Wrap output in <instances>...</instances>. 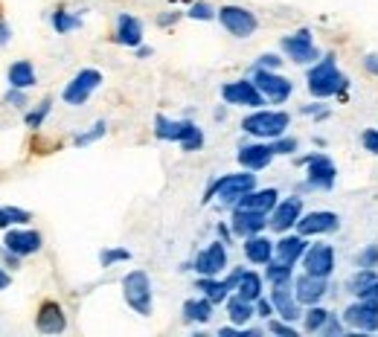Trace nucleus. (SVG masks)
Segmentation results:
<instances>
[{"instance_id": "4c0bfd02", "label": "nucleus", "mask_w": 378, "mask_h": 337, "mask_svg": "<svg viewBox=\"0 0 378 337\" xmlns=\"http://www.w3.org/2000/svg\"><path fill=\"white\" fill-rule=\"evenodd\" d=\"M47 114H50V99H44L36 110H32V114H26V125L29 128H41V122H44Z\"/></svg>"}, {"instance_id": "4468645a", "label": "nucleus", "mask_w": 378, "mask_h": 337, "mask_svg": "<svg viewBox=\"0 0 378 337\" xmlns=\"http://www.w3.org/2000/svg\"><path fill=\"white\" fill-rule=\"evenodd\" d=\"M271 302H274L276 314L283 317V320H288V323H294L297 317H303V311H300V299L291 294V282H276L274 291H271Z\"/></svg>"}, {"instance_id": "7c9ffc66", "label": "nucleus", "mask_w": 378, "mask_h": 337, "mask_svg": "<svg viewBox=\"0 0 378 337\" xmlns=\"http://www.w3.org/2000/svg\"><path fill=\"white\" fill-rule=\"evenodd\" d=\"M227 314H230V320H233L236 326H244L248 320L253 317V302H248V299H242L239 294L227 302Z\"/></svg>"}, {"instance_id": "412c9836", "label": "nucleus", "mask_w": 378, "mask_h": 337, "mask_svg": "<svg viewBox=\"0 0 378 337\" xmlns=\"http://www.w3.org/2000/svg\"><path fill=\"white\" fill-rule=\"evenodd\" d=\"M233 233L242 236V238H251L256 233L265 230V224H268V213H253V210H236L233 213Z\"/></svg>"}, {"instance_id": "603ef678", "label": "nucleus", "mask_w": 378, "mask_h": 337, "mask_svg": "<svg viewBox=\"0 0 378 337\" xmlns=\"http://www.w3.org/2000/svg\"><path fill=\"white\" fill-rule=\"evenodd\" d=\"M9 285V274H6V270L3 268H0V291H3V288Z\"/></svg>"}, {"instance_id": "cd10ccee", "label": "nucleus", "mask_w": 378, "mask_h": 337, "mask_svg": "<svg viewBox=\"0 0 378 337\" xmlns=\"http://www.w3.org/2000/svg\"><path fill=\"white\" fill-rule=\"evenodd\" d=\"M9 85L18 88V90H26L36 85V67L29 61H15L9 67Z\"/></svg>"}, {"instance_id": "4be33fe9", "label": "nucleus", "mask_w": 378, "mask_h": 337, "mask_svg": "<svg viewBox=\"0 0 378 337\" xmlns=\"http://www.w3.org/2000/svg\"><path fill=\"white\" fill-rule=\"evenodd\" d=\"M239 277H242V270H233V274H230L224 282H219L216 277H201L198 279V291H204V297L212 299V302H224V297L230 291H236Z\"/></svg>"}, {"instance_id": "9b49d317", "label": "nucleus", "mask_w": 378, "mask_h": 337, "mask_svg": "<svg viewBox=\"0 0 378 337\" xmlns=\"http://www.w3.org/2000/svg\"><path fill=\"white\" fill-rule=\"evenodd\" d=\"M283 50L297 64H308V61H317L320 58V53H317L315 41H311V32L308 29H300V32H294V35L283 38Z\"/></svg>"}, {"instance_id": "2eb2a0df", "label": "nucleus", "mask_w": 378, "mask_h": 337, "mask_svg": "<svg viewBox=\"0 0 378 337\" xmlns=\"http://www.w3.org/2000/svg\"><path fill=\"white\" fill-rule=\"evenodd\" d=\"M224 268H227V247L221 242L210 245L207 250L195 256V270H198L201 277H219Z\"/></svg>"}, {"instance_id": "393cba45", "label": "nucleus", "mask_w": 378, "mask_h": 337, "mask_svg": "<svg viewBox=\"0 0 378 337\" xmlns=\"http://www.w3.org/2000/svg\"><path fill=\"white\" fill-rule=\"evenodd\" d=\"M276 245H271L268 238H262L259 233L256 236H251V238H244V256L253 262V265H268L271 259H274V250Z\"/></svg>"}, {"instance_id": "473e14b6", "label": "nucleus", "mask_w": 378, "mask_h": 337, "mask_svg": "<svg viewBox=\"0 0 378 337\" xmlns=\"http://www.w3.org/2000/svg\"><path fill=\"white\" fill-rule=\"evenodd\" d=\"M372 282H375V270H372V268H361L358 274L347 282V288H349V291H352L355 297H361V294H364V288H367V285H372Z\"/></svg>"}, {"instance_id": "8fccbe9b", "label": "nucleus", "mask_w": 378, "mask_h": 337, "mask_svg": "<svg viewBox=\"0 0 378 337\" xmlns=\"http://www.w3.org/2000/svg\"><path fill=\"white\" fill-rule=\"evenodd\" d=\"M361 297H367V299H378V279H375L372 285H367V288H364V294H361Z\"/></svg>"}, {"instance_id": "ea45409f", "label": "nucleus", "mask_w": 378, "mask_h": 337, "mask_svg": "<svg viewBox=\"0 0 378 337\" xmlns=\"http://www.w3.org/2000/svg\"><path fill=\"white\" fill-rule=\"evenodd\" d=\"M189 18H195V21H210V18H216V9H212L210 3H192Z\"/></svg>"}, {"instance_id": "3c124183", "label": "nucleus", "mask_w": 378, "mask_h": 337, "mask_svg": "<svg viewBox=\"0 0 378 337\" xmlns=\"http://www.w3.org/2000/svg\"><path fill=\"white\" fill-rule=\"evenodd\" d=\"M6 41H9V26L0 24V44H6Z\"/></svg>"}, {"instance_id": "de8ad7c7", "label": "nucleus", "mask_w": 378, "mask_h": 337, "mask_svg": "<svg viewBox=\"0 0 378 337\" xmlns=\"http://www.w3.org/2000/svg\"><path fill=\"white\" fill-rule=\"evenodd\" d=\"M256 314H259V317H271V314H274V302H268V299L259 297V299H256Z\"/></svg>"}, {"instance_id": "1a4fd4ad", "label": "nucleus", "mask_w": 378, "mask_h": 337, "mask_svg": "<svg viewBox=\"0 0 378 337\" xmlns=\"http://www.w3.org/2000/svg\"><path fill=\"white\" fill-rule=\"evenodd\" d=\"M253 82H256V88L262 90V96H265V99H271L274 105L285 102L288 96H291V90H294V85L288 82L285 76H276L274 70H265V67H259V70H256Z\"/></svg>"}, {"instance_id": "f8f14e48", "label": "nucleus", "mask_w": 378, "mask_h": 337, "mask_svg": "<svg viewBox=\"0 0 378 337\" xmlns=\"http://www.w3.org/2000/svg\"><path fill=\"white\" fill-rule=\"evenodd\" d=\"M221 96L230 105H248V108H259L265 102V96L256 88V82H230L221 88Z\"/></svg>"}, {"instance_id": "e433bc0d", "label": "nucleus", "mask_w": 378, "mask_h": 337, "mask_svg": "<svg viewBox=\"0 0 378 337\" xmlns=\"http://www.w3.org/2000/svg\"><path fill=\"white\" fill-rule=\"evenodd\" d=\"M131 259V253L125 250V247H117V250H102L100 253V262L108 268V265H113V262H128Z\"/></svg>"}, {"instance_id": "37998d69", "label": "nucleus", "mask_w": 378, "mask_h": 337, "mask_svg": "<svg viewBox=\"0 0 378 337\" xmlns=\"http://www.w3.org/2000/svg\"><path fill=\"white\" fill-rule=\"evenodd\" d=\"M361 142L372 151V154H378V131L375 128H370V131H364V137H361Z\"/></svg>"}, {"instance_id": "58836bf2", "label": "nucleus", "mask_w": 378, "mask_h": 337, "mask_svg": "<svg viewBox=\"0 0 378 337\" xmlns=\"http://www.w3.org/2000/svg\"><path fill=\"white\" fill-rule=\"evenodd\" d=\"M105 131H108V125H105V122H96V125L90 128V131H88V134H79V137H76V146H88V142H93V140H100V137H102Z\"/></svg>"}, {"instance_id": "6ab92c4d", "label": "nucleus", "mask_w": 378, "mask_h": 337, "mask_svg": "<svg viewBox=\"0 0 378 337\" xmlns=\"http://www.w3.org/2000/svg\"><path fill=\"white\" fill-rule=\"evenodd\" d=\"M326 294V277H311V274H303L294 279V297H297L303 306H317Z\"/></svg>"}, {"instance_id": "c85d7f7f", "label": "nucleus", "mask_w": 378, "mask_h": 337, "mask_svg": "<svg viewBox=\"0 0 378 337\" xmlns=\"http://www.w3.org/2000/svg\"><path fill=\"white\" fill-rule=\"evenodd\" d=\"M236 294L242 299H248V302H256L262 297V279H259V274H253V270H242L239 285H236Z\"/></svg>"}, {"instance_id": "f704fd0d", "label": "nucleus", "mask_w": 378, "mask_h": 337, "mask_svg": "<svg viewBox=\"0 0 378 337\" xmlns=\"http://www.w3.org/2000/svg\"><path fill=\"white\" fill-rule=\"evenodd\" d=\"M268 279H271V285H276V282H291V265L283 262V259H271V262H268Z\"/></svg>"}, {"instance_id": "7ed1b4c3", "label": "nucleus", "mask_w": 378, "mask_h": 337, "mask_svg": "<svg viewBox=\"0 0 378 337\" xmlns=\"http://www.w3.org/2000/svg\"><path fill=\"white\" fill-rule=\"evenodd\" d=\"M291 117L285 114V110H256V114L244 117L242 120V128L253 137H262V140H276L285 134Z\"/></svg>"}, {"instance_id": "39448f33", "label": "nucleus", "mask_w": 378, "mask_h": 337, "mask_svg": "<svg viewBox=\"0 0 378 337\" xmlns=\"http://www.w3.org/2000/svg\"><path fill=\"white\" fill-rule=\"evenodd\" d=\"M251 189H256V174L242 172V174H224V178L207 192V198H219L221 204H239Z\"/></svg>"}, {"instance_id": "b1692460", "label": "nucleus", "mask_w": 378, "mask_h": 337, "mask_svg": "<svg viewBox=\"0 0 378 337\" xmlns=\"http://www.w3.org/2000/svg\"><path fill=\"white\" fill-rule=\"evenodd\" d=\"M276 189H251L244 198H239L236 210H253V213H271L276 206Z\"/></svg>"}, {"instance_id": "5701e85b", "label": "nucleus", "mask_w": 378, "mask_h": 337, "mask_svg": "<svg viewBox=\"0 0 378 337\" xmlns=\"http://www.w3.org/2000/svg\"><path fill=\"white\" fill-rule=\"evenodd\" d=\"M274 146H265V142H253V146H242L239 149V163L251 172H259L265 169L271 160H274Z\"/></svg>"}, {"instance_id": "09e8293b", "label": "nucleus", "mask_w": 378, "mask_h": 337, "mask_svg": "<svg viewBox=\"0 0 378 337\" xmlns=\"http://www.w3.org/2000/svg\"><path fill=\"white\" fill-rule=\"evenodd\" d=\"M364 67H367L372 76H378V56H367V58H364Z\"/></svg>"}, {"instance_id": "c756f323", "label": "nucleus", "mask_w": 378, "mask_h": 337, "mask_svg": "<svg viewBox=\"0 0 378 337\" xmlns=\"http://www.w3.org/2000/svg\"><path fill=\"white\" fill-rule=\"evenodd\" d=\"M184 317L189 323H207L212 317V299H187L184 302Z\"/></svg>"}, {"instance_id": "79ce46f5", "label": "nucleus", "mask_w": 378, "mask_h": 337, "mask_svg": "<svg viewBox=\"0 0 378 337\" xmlns=\"http://www.w3.org/2000/svg\"><path fill=\"white\" fill-rule=\"evenodd\" d=\"M271 146H274L276 154H291V151H297V140H279L276 137V142H271Z\"/></svg>"}, {"instance_id": "20e7f679", "label": "nucleus", "mask_w": 378, "mask_h": 337, "mask_svg": "<svg viewBox=\"0 0 378 337\" xmlns=\"http://www.w3.org/2000/svg\"><path fill=\"white\" fill-rule=\"evenodd\" d=\"M123 294H125V302L140 317H149L152 314V279H149L145 270H131V274H125Z\"/></svg>"}, {"instance_id": "a211bd4d", "label": "nucleus", "mask_w": 378, "mask_h": 337, "mask_svg": "<svg viewBox=\"0 0 378 337\" xmlns=\"http://www.w3.org/2000/svg\"><path fill=\"white\" fill-rule=\"evenodd\" d=\"M36 326H38V331H44V334H61L64 329H68V317H64V311H61L58 302L47 299V302H41V309H38V314H36Z\"/></svg>"}, {"instance_id": "c03bdc74", "label": "nucleus", "mask_w": 378, "mask_h": 337, "mask_svg": "<svg viewBox=\"0 0 378 337\" xmlns=\"http://www.w3.org/2000/svg\"><path fill=\"white\" fill-rule=\"evenodd\" d=\"M268 329L274 331V334H285V337H297V331H294L288 323H276V320H271L268 323Z\"/></svg>"}, {"instance_id": "0eeeda50", "label": "nucleus", "mask_w": 378, "mask_h": 337, "mask_svg": "<svg viewBox=\"0 0 378 337\" xmlns=\"http://www.w3.org/2000/svg\"><path fill=\"white\" fill-rule=\"evenodd\" d=\"M219 21L221 26L236 38H248L256 32V15L242 9V6H221L219 9Z\"/></svg>"}, {"instance_id": "6e6552de", "label": "nucleus", "mask_w": 378, "mask_h": 337, "mask_svg": "<svg viewBox=\"0 0 378 337\" xmlns=\"http://www.w3.org/2000/svg\"><path fill=\"white\" fill-rule=\"evenodd\" d=\"M343 323L358 329V331H375L378 329V299L361 297L358 302L343 311Z\"/></svg>"}, {"instance_id": "dca6fc26", "label": "nucleus", "mask_w": 378, "mask_h": 337, "mask_svg": "<svg viewBox=\"0 0 378 337\" xmlns=\"http://www.w3.org/2000/svg\"><path fill=\"white\" fill-rule=\"evenodd\" d=\"M6 253L12 256H29V253H38L41 250V233L36 230H6Z\"/></svg>"}, {"instance_id": "72a5a7b5", "label": "nucleus", "mask_w": 378, "mask_h": 337, "mask_svg": "<svg viewBox=\"0 0 378 337\" xmlns=\"http://www.w3.org/2000/svg\"><path fill=\"white\" fill-rule=\"evenodd\" d=\"M329 314L326 309H320V306H315V309H308L306 311V331H323L326 329V323H329Z\"/></svg>"}, {"instance_id": "f257e3e1", "label": "nucleus", "mask_w": 378, "mask_h": 337, "mask_svg": "<svg viewBox=\"0 0 378 337\" xmlns=\"http://www.w3.org/2000/svg\"><path fill=\"white\" fill-rule=\"evenodd\" d=\"M155 134L160 140H175L180 142V149L184 151H198L204 146V134H201V128L189 122V120H180V122H172L166 120L163 114L155 117Z\"/></svg>"}, {"instance_id": "2f4dec72", "label": "nucleus", "mask_w": 378, "mask_h": 337, "mask_svg": "<svg viewBox=\"0 0 378 337\" xmlns=\"http://www.w3.org/2000/svg\"><path fill=\"white\" fill-rule=\"evenodd\" d=\"M32 221V215L26 210H18V206H0V230H9L15 224H26Z\"/></svg>"}, {"instance_id": "ddd939ff", "label": "nucleus", "mask_w": 378, "mask_h": 337, "mask_svg": "<svg viewBox=\"0 0 378 337\" xmlns=\"http://www.w3.org/2000/svg\"><path fill=\"white\" fill-rule=\"evenodd\" d=\"M306 166H308V186H315V189H332L335 186L338 169L326 154H311L306 160Z\"/></svg>"}, {"instance_id": "9d476101", "label": "nucleus", "mask_w": 378, "mask_h": 337, "mask_svg": "<svg viewBox=\"0 0 378 337\" xmlns=\"http://www.w3.org/2000/svg\"><path fill=\"white\" fill-rule=\"evenodd\" d=\"M303 268L311 277H329L335 270V250L329 245H311L303 253Z\"/></svg>"}, {"instance_id": "f03ea898", "label": "nucleus", "mask_w": 378, "mask_h": 337, "mask_svg": "<svg viewBox=\"0 0 378 337\" xmlns=\"http://www.w3.org/2000/svg\"><path fill=\"white\" fill-rule=\"evenodd\" d=\"M347 88V76L338 73L335 67V56H326L317 67H311L308 73V93L317 96V99H326V96H335Z\"/></svg>"}, {"instance_id": "423d86ee", "label": "nucleus", "mask_w": 378, "mask_h": 337, "mask_svg": "<svg viewBox=\"0 0 378 337\" xmlns=\"http://www.w3.org/2000/svg\"><path fill=\"white\" fill-rule=\"evenodd\" d=\"M100 85H102V73L100 70H93V67L79 70L73 76V82L64 88V102H68V105H85L90 99V93Z\"/></svg>"}, {"instance_id": "bb28decb", "label": "nucleus", "mask_w": 378, "mask_h": 337, "mask_svg": "<svg viewBox=\"0 0 378 337\" xmlns=\"http://www.w3.org/2000/svg\"><path fill=\"white\" fill-rule=\"evenodd\" d=\"M276 259H283L288 265H294L297 259H303V253H306V242H303V236H285L283 242H276Z\"/></svg>"}, {"instance_id": "49530a36", "label": "nucleus", "mask_w": 378, "mask_h": 337, "mask_svg": "<svg viewBox=\"0 0 378 337\" xmlns=\"http://www.w3.org/2000/svg\"><path fill=\"white\" fill-rule=\"evenodd\" d=\"M6 102H12L15 108H24V105H26V99H24V93H21L18 88H12V90L6 93Z\"/></svg>"}, {"instance_id": "a18cd8bd", "label": "nucleus", "mask_w": 378, "mask_h": 337, "mask_svg": "<svg viewBox=\"0 0 378 337\" xmlns=\"http://www.w3.org/2000/svg\"><path fill=\"white\" fill-rule=\"evenodd\" d=\"M279 64H283V58H276V56H271V53L259 58V67H265V70H276Z\"/></svg>"}, {"instance_id": "a878e982", "label": "nucleus", "mask_w": 378, "mask_h": 337, "mask_svg": "<svg viewBox=\"0 0 378 337\" xmlns=\"http://www.w3.org/2000/svg\"><path fill=\"white\" fill-rule=\"evenodd\" d=\"M117 41L123 47H140V41H143V24L134 18V15H120V21H117Z\"/></svg>"}, {"instance_id": "a19ab883", "label": "nucleus", "mask_w": 378, "mask_h": 337, "mask_svg": "<svg viewBox=\"0 0 378 337\" xmlns=\"http://www.w3.org/2000/svg\"><path fill=\"white\" fill-rule=\"evenodd\" d=\"M358 265H361V268H375V265H378V247L370 245L364 253L358 256Z\"/></svg>"}, {"instance_id": "f3484780", "label": "nucleus", "mask_w": 378, "mask_h": 337, "mask_svg": "<svg viewBox=\"0 0 378 337\" xmlns=\"http://www.w3.org/2000/svg\"><path fill=\"white\" fill-rule=\"evenodd\" d=\"M300 215H303V198H285L283 204L274 206V215H271L268 224L276 233H285L300 221Z\"/></svg>"}, {"instance_id": "aec40b11", "label": "nucleus", "mask_w": 378, "mask_h": 337, "mask_svg": "<svg viewBox=\"0 0 378 337\" xmlns=\"http://www.w3.org/2000/svg\"><path fill=\"white\" fill-rule=\"evenodd\" d=\"M338 224L340 218L335 213H308V215H300L297 221V233L300 236H317V233H332L338 230Z\"/></svg>"}, {"instance_id": "c9c22d12", "label": "nucleus", "mask_w": 378, "mask_h": 337, "mask_svg": "<svg viewBox=\"0 0 378 337\" xmlns=\"http://www.w3.org/2000/svg\"><path fill=\"white\" fill-rule=\"evenodd\" d=\"M53 26H56V32H61V35H64V32H70V29H79L81 21L76 18V15L58 9V12H53Z\"/></svg>"}]
</instances>
